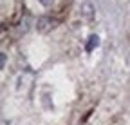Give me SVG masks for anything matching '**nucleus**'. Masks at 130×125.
<instances>
[{
  "mask_svg": "<svg viewBox=\"0 0 130 125\" xmlns=\"http://www.w3.org/2000/svg\"><path fill=\"white\" fill-rule=\"evenodd\" d=\"M56 27V22L53 18H49V17H40L38 22H36V29H38V33H49L51 29Z\"/></svg>",
  "mask_w": 130,
  "mask_h": 125,
  "instance_id": "obj_1",
  "label": "nucleus"
},
{
  "mask_svg": "<svg viewBox=\"0 0 130 125\" xmlns=\"http://www.w3.org/2000/svg\"><path fill=\"white\" fill-rule=\"evenodd\" d=\"M98 45H100V36H98V35H90L89 40H87V45H85V51L87 53H92Z\"/></svg>",
  "mask_w": 130,
  "mask_h": 125,
  "instance_id": "obj_2",
  "label": "nucleus"
},
{
  "mask_svg": "<svg viewBox=\"0 0 130 125\" xmlns=\"http://www.w3.org/2000/svg\"><path fill=\"white\" fill-rule=\"evenodd\" d=\"M81 13H83V17L87 18V20H90L92 18V6L87 2V4H83L81 6Z\"/></svg>",
  "mask_w": 130,
  "mask_h": 125,
  "instance_id": "obj_3",
  "label": "nucleus"
},
{
  "mask_svg": "<svg viewBox=\"0 0 130 125\" xmlns=\"http://www.w3.org/2000/svg\"><path fill=\"white\" fill-rule=\"evenodd\" d=\"M38 2H40L42 6H45V7H49V6H53V2H54V0H38Z\"/></svg>",
  "mask_w": 130,
  "mask_h": 125,
  "instance_id": "obj_4",
  "label": "nucleus"
},
{
  "mask_svg": "<svg viewBox=\"0 0 130 125\" xmlns=\"http://www.w3.org/2000/svg\"><path fill=\"white\" fill-rule=\"evenodd\" d=\"M4 65H6V54L2 53V62H0V67H2V69H4Z\"/></svg>",
  "mask_w": 130,
  "mask_h": 125,
  "instance_id": "obj_5",
  "label": "nucleus"
}]
</instances>
